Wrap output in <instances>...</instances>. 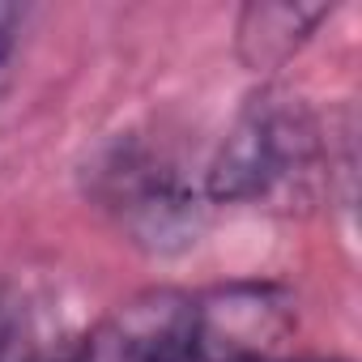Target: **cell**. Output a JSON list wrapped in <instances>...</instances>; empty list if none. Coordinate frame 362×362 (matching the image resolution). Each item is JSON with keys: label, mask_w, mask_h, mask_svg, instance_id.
<instances>
[{"label": "cell", "mask_w": 362, "mask_h": 362, "mask_svg": "<svg viewBox=\"0 0 362 362\" xmlns=\"http://www.w3.org/2000/svg\"><path fill=\"white\" fill-rule=\"evenodd\" d=\"M315 162L320 132L311 115L290 98L264 94L252 98L222 136L205 170V197L218 205L281 201L315 175Z\"/></svg>", "instance_id": "1"}, {"label": "cell", "mask_w": 362, "mask_h": 362, "mask_svg": "<svg viewBox=\"0 0 362 362\" xmlns=\"http://www.w3.org/2000/svg\"><path fill=\"white\" fill-rule=\"evenodd\" d=\"M77 362H205L201 303L170 286L141 290L90 328Z\"/></svg>", "instance_id": "2"}, {"label": "cell", "mask_w": 362, "mask_h": 362, "mask_svg": "<svg viewBox=\"0 0 362 362\" xmlns=\"http://www.w3.org/2000/svg\"><path fill=\"white\" fill-rule=\"evenodd\" d=\"M98 197L119 214L128 235L153 252L188 247L201 235V205L145 149H115L98 170Z\"/></svg>", "instance_id": "3"}, {"label": "cell", "mask_w": 362, "mask_h": 362, "mask_svg": "<svg viewBox=\"0 0 362 362\" xmlns=\"http://www.w3.org/2000/svg\"><path fill=\"white\" fill-rule=\"evenodd\" d=\"M332 13V5H303V0H260L239 13V60L252 73L281 69L307 39L311 30Z\"/></svg>", "instance_id": "4"}, {"label": "cell", "mask_w": 362, "mask_h": 362, "mask_svg": "<svg viewBox=\"0 0 362 362\" xmlns=\"http://www.w3.org/2000/svg\"><path fill=\"white\" fill-rule=\"evenodd\" d=\"M0 362H39V332L26 298L0 277Z\"/></svg>", "instance_id": "5"}]
</instances>
